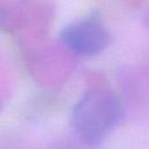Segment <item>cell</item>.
Here are the masks:
<instances>
[{
    "mask_svg": "<svg viewBox=\"0 0 149 149\" xmlns=\"http://www.w3.org/2000/svg\"><path fill=\"white\" fill-rule=\"evenodd\" d=\"M61 43L83 57L101 54L111 43V34L97 13L69 22L59 33Z\"/></svg>",
    "mask_w": 149,
    "mask_h": 149,
    "instance_id": "cell-2",
    "label": "cell"
},
{
    "mask_svg": "<svg viewBox=\"0 0 149 149\" xmlns=\"http://www.w3.org/2000/svg\"><path fill=\"white\" fill-rule=\"evenodd\" d=\"M144 24H146V27L149 29V10L147 12V14H146V16H144Z\"/></svg>",
    "mask_w": 149,
    "mask_h": 149,
    "instance_id": "cell-3",
    "label": "cell"
},
{
    "mask_svg": "<svg viewBox=\"0 0 149 149\" xmlns=\"http://www.w3.org/2000/svg\"><path fill=\"white\" fill-rule=\"evenodd\" d=\"M123 115V105L113 91L94 87L86 91L73 106L70 123L83 144L98 147L120 126Z\"/></svg>",
    "mask_w": 149,
    "mask_h": 149,
    "instance_id": "cell-1",
    "label": "cell"
}]
</instances>
